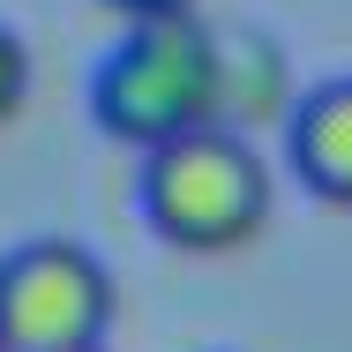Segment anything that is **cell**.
Returning a JSON list of instances; mask_svg holds the SVG:
<instances>
[{
  "mask_svg": "<svg viewBox=\"0 0 352 352\" xmlns=\"http://www.w3.org/2000/svg\"><path fill=\"white\" fill-rule=\"evenodd\" d=\"M113 330V270L82 240H23L0 255V352H98Z\"/></svg>",
  "mask_w": 352,
  "mask_h": 352,
  "instance_id": "3957f363",
  "label": "cell"
},
{
  "mask_svg": "<svg viewBox=\"0 0 352 352\" xmlns=\"http://www.w3.org/2000/svg\"><path fill=\"white\" fill-rule=\"evenodd\" d=\"M98 352H105V345H98Z\"/></svg>",
  "mask_w": 352,
  "mask_h": 352,
  "instance_id": "52a82bcc",
  "label": "cell"
},
{
  "mask_svg": "<svg viewBox=\"0 0 352 352\" xmlns=\"http://www.w3.org/2000/svg\"><path fill=\"white\" fill-rule=\"evenodd\" d=\"M232 98V53L180 8V15H135L128 38L90 75V120L128 150L225 120Z\"/></svg>",
  "mask_w": 352,
  "mask_h": 352,
  "instance_id": "6da1fadb",
  "label": "cell"
},
{
  "mask_svg": "<svg viewBox=\"0 0 352 352\" xmlns=\"http://www.w3.org/2000/svg\"><path fill=\"white\" fill-rule=\"evenodd\" d=\"M285 157H292V173H300V188H307L315 203L352 210V75L315 82V90L292 105Z\"/></svg>",
  "mask_w": 352,
  "mask_h": 352,
  "instance_id": "277c9868",
  "label": "cell"
},
{
  "mask_svg": "<svg viewBox=\"0 0 352 352\" xmlns=\"http://www.w3.org/2000/svg\"><path fill=\"white\" fill-rule=\"evenodd\" d=\"M23 98H30V53H23V38L0 23V128L23 113Z\"/></svg>",
  "mask_w": 352,
  "mask_h": 352,
  "instance_id": "5b68a950",
  "label": "cell"
},
{
  "mask_svg": "<svg viewBox=\"0 0 352 352\" xmlns=\"http://www.w3.org/2000/svg\"><path fill=\"white\" fill-rule=\"evenodd\" d=\"M105 8H120V15L135 23V15H180V8H195V0H105Z\"/></svg>",
  "mask_w": 352,
  "mask_h": 352,
  "instance_id": "8992f818",
  "label": "cell"
},
{
  "mask_svg": "<svg viewBox=\"0 0 352 352\" xmlns=\"http://www.w3.org/2000/svg\"><path fill=\"white\" fill-rule=\"evenodd\" d=\"M135 203L165 248L232 255L270 225V165L255 157L248 135L210 120V128H188V135H165L142 150Z\"/></svg>",
  "mask_w": 352,
  "mask_h": 352,
  "instance_id": "7a4b0ae2",
  "label": "cell"
}]
</instances>
